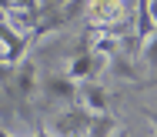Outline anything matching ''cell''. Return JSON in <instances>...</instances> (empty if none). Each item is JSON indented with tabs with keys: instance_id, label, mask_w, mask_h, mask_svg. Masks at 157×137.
Masks as SVG:
<instances>
[{
	"instance_id": "cell-1",
	"label": "cell",
	"mask_w": 157,
	"mask_h": 137,
	"mask_svg": "<svg viewBox=\"0 0 157 137\" xmlns=\"http://www.w3.org/2000/svg\"><path fill=\"white\" fill-rule=\"evenodd\" d=\"M87 27H127L130 0H87Z\"/></svg>"
},
{
	"instance_id": "cell-2",
	"label": "cell",
	"mask_w": 157,
	"mask_h": 137,
	"mask_svg": "<svg viewBox=\"0 0 157 137\" xmlns=\"http://www.w3.org/2000/svg\"><path fill=\"white\" fill-rule=\"evenodd\" d=\"M104 67H107V57H100L97 50H90V47L80 40V47H77V54H74V60H70L67 77H74V80H94Z\"/></svg>"
},
{
	"instance_id": "cell-3",
	"label": "cell",
	"mask_w": 157,
	"mask_h": 137,
	"mask_svg": "<svg viewBox=\"0 0 157 137\" xmlns=\"http://www.w3.org/2000/svg\"><path fill=\"white\" fill-rule=\"evenodd\" d=\"M87 127H90V110L80 104V107L63 110L60 117L54 120V137H84Z\"/></svg>"
},
{
	"instance_id": "cell-4",
	"label": "cell",
	"mask_w": 157,
	"mask_h": 137,
	"mask_svg": "<svg viewBox=\"0 0 157 137\" xmlns=\"http://www.w3.org/2000/svg\"><path fill=\"white\" fill-rule=\"evenodd\" d=\"M7 90L24 97V101L33 97V90H37V67H33V60H17L13 64V77H10Z\"/></svg>"
},
{
	"instance_id": "cell-5",
	"label": "cell",
	"mask_w": 157,
	"mask_h": 137,
	"mask_svg": "<svg viewBox=\"0 0 157 137\" xmlns=\"http://www.w3.org/2000/svg\"><path fill=\"white\" fill-rule=\"evenodd\" d=\"M40 87H44V94L50 101H74L77 97V80L67 77V74H47L40 80Z\"/></svg>"
},
{
	"instance_id": "cell-6",
	"label": "cell",
	"mask_w": 157,
	"mask_h": 137,
	"mask_svg": "<svg viewBox=\"0 0 157 137\" xmlns=\"http://www.w3.org/2000/svg\"><path fill=\"white\" fill-rule=\"evenodd\" d=\"M77 97H80V104H84L90 114H107V107H110V101H107V90H104L97 80H80Z\"/></svg>"
},
{
	"instance_id": "cell-7",
	"label": "cell",
	"mask_w": 157,
	"mask_h": 137,
	"mask_svg": "<svg viewBox=\"0 0 157 137\" xmlns=\"http://www.w3.org/2000/svg\"><path fill=\"white\" fill-rule=\"evenodd\" d=\"M107 70H110L117 80H140V70L134 67V57H127L124 50H117V54L107 57Z\"/></svg>"
},
{
	"instance_id": "cell-8",
	"label": "cell",
	"mask_w": 157,
	"mask_h": 137,
	"mask_svg": "<svg viewBox=\"0 0 157 137\" xmlns=\"http://www.w3.org/2000/svg\"><path fill=\"white\" fill-rule=\"evenodd\" d=\"M140 50H144V60H147V67H154V70H157V27H154V34L144 40V47H140Z\"/></svg>"
},
{
	"instance_id": "cell-9",
	"label": "cell",
	"mask_w": 157,
	"mask_h": 137,
	"mask_svg": "<svg viewBox=\"0 0 157 137\" xmlns=\"http://www.w3.org/2000/svg\"><path fill=\"white\" fill-rule=\"evenodd\" d=\"M144 114H147V117H151V124H154V127H157V110H154V107H147V110H144Z\"/></svg>"
},
{
	"instance_id": "cell-10",
	"label": "cell",
	"mask_w": 157,
	"mask_h": 137,
	"mask_svg": "<svg viewBox=\"0 0 157 137\" xmlns=\"http://www.w3.org/2000/svg\"><path fill=\"white\" fill-rule=\"evenodd\" d=\"M147 7H151V17H154V24H157V0H147Z\"/></svg>"
},
{
	"instance_id": "cell-11",
	"label": "cell",
	"mask_w": 157,
	"mask_h": 137,
	"mask_svg": "<svg viewBox=\"0 0 157 137\" xmlns=\"http://www.w3.org/2000/svg\"><path fill=\"white\" fill-rule=\"evenodd\" d=\"M30 137H54V134H47V131H33Z\"/></svg>"
},
{
	"instance_id": "cell-12",
	"label": "cell",
	"mask_w": 157,
	"mask_h": 137,
	"mask_svg": "<svg viewBox=\"0 0 157 137\" xmlns=\"http://www.w3.org/2000/svg\"><path fill=\"white\" fill-rule=\"evenodd\" d=\"M0 137H13V134H7V131H0Z\"/></svg>"
}]
</instances>
